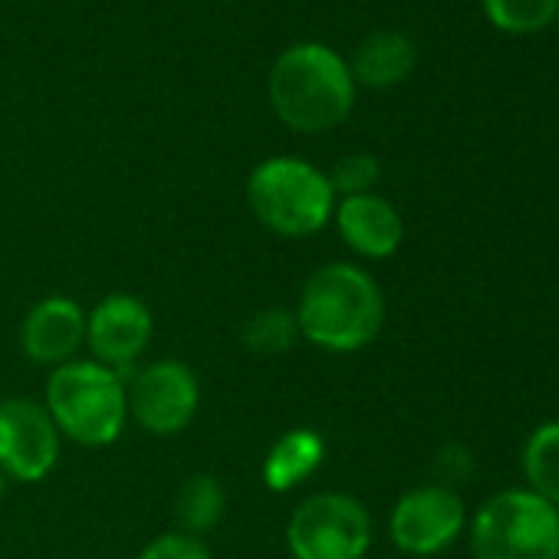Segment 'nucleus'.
Instances as JSON below:
<instances>
[{
  "label": "nucleus",
  "mask_w": 559,
  "mask_h": 559,
  "mask_svg": "<svg viewBox=\"0 0 559 559\" xmlns=\"http://www.w3.org/2000/svg\"><path fill=\"white\" fill-rule=\"evenodd\" d=\"M294 317L300 340L333 356H353L379 340L385 326V294L366 266L333 260L307 276Z\"/></svg>",
  "instance_id": "nucleus-1"
},
{
  "label": "nucleus",
  "mask_w": 559,
  "mask_h": 559,
  "mask_svg": "<svg viewBox=\"0 0 559 559\" xmlns=\"http://www.w3.org/2000/svg\"><path fill=\"white\" fill-rule=\"evenodd\" d=\"M356 90L349 60L317 40L287 47L266 76L276 119L304 135L340 129L356 106Z\"/></svg>",
  "instance_id": "nucleus-2"
},
{
  "label": "nucleus",
  "mask_w": 559,
  "mask_h": 559,
  "mask_svg": "<svg viewBox=\"0 0 559 559\" xmlns=\"http://www.w3.org/2000/svg\"><path fill=\"white\" fill-rule=\"evenodd\" d=\"M44 408L50 412L60 438L90 451L116 444L129 425L126 382L96 359H73L50 369Z\"/></svg>",
  "instance_id": "nucleus-3"
},
{
  "label": "nucleus",
  "mask_w": 559,
  "mask_h": 559,
  "mask_svg": "<svg viewBox=\"0 0 559 559\" xmlns=\"http://www.w3.org/2000/svg\"><path fill=\"white\" fill-rule=\"evenodd\" d=\"M330 175L307 158L273 155L247 175V204L253 217L276 237L307 240L320 234L336 211Z\"/></svg>",
  "instance_id": "nucleus-4"
},
{
  "label": "nucleus",
  "mask_w": 559,
  "mask_h": 559,
  "mask_svg": "<svg viewBox=\"0 0 559 559\" xmlns=\"http://www.w3.org/2000/svg\"><path fill=\"white\" fill-rule=\"evenodd\" d=\"M474 559H559V507L530 487L487 497L467 520Z\"/></svg>",
  "instance_id": "nucleus-5"
},
{
  "label": "nucleus",
  "mask_w": 559,
  "mask_h": 559,
  "mask_svg": "<svg viewBox=\"0 0 559 559\" xmlns=\"http://www.w3.org/2000/svg\"><path fill=\"white\" fill-rule=\"evenodd\" d=\"M284 539L294 559H366L372 516L359 497L320 490L294 507Z\"/></svg>",
  "instance_id": "nucleus-6"
},
{
  "label": "nucleus",
  "mask_w": 559,
  "mask_h": 559,
  "mask_svg": "<svg viewBox=\"0 0 559 559\" xmlns=\"http://www.w3.org/2000/svg\"><path fill=\"white\" fill-rule=\"evenodd\" d=\"M126 395L129 421L155 438H175L188 431L201 408V382L181 359H155L139 366L126 382Z\"/></svg>",
  "instance_id": "nucleus-7"
},
{
  "label": "nucleus",
  "mask_w": 559,
  "mask_h": 559,
  "mask_svg": "<svg viewBox=\"0 0 559 559\" xmlns=\"http://www.w3.org/2000/svg\"><path fill=\"white\" fill-rule=\"evenodd\" d=\"M63 454V438L44 408L27 395L0 399V471L17 484L47 480Z\"/></svg>",
  "instance_id": "nucleus-8"
},
{
  "label": "nucleus",
  "mask_w": 559,
  "mask_h": 559,
  "mask_svg": "<svg viewBox=\"0 0 559 559\" xmlns=\"http://www.w3.org/2000/svg\"><path fill=\"white\" fill-rule=\"evenodd\" d=\"M467 530V510L454 487L425 484L402 493L389 513V536L405 556H438Z\"/></svg>",
  "instance_id": "nucleus-9"
},
{
  "label": "nucleus",
  "mask_w": 559,
  "mask_h": 559,
  "mask_svg": "<svg viewBox=\"0 0 559 559\" xmlns=\"http://www.w3.org/2000/svg\"><path fill=\"white\" fill-rule=\"evenodd\" d=\"M155 340V317L135 294H106L93 310H86V349L90 359L112 369L129 382Z\"/></svg>",
  "instance_id": "nucleus-10"
},
{
  "label": "nucleus",
  "mask_w": 559,
  "mask_h": 559,
  "mask_svg": "<svg viewBox=\"0 0 559 559\" xmlns=\"http://www.w3.org/2000/svg\"><path fill=\"white\" fill-rule=\"evenodd\" d=\"M86 346V307L67 294H50L37 300L21 323V353L44 366L60 369L80 359Z\"/></svg>",
  "instance_id": "nucleus-11"
},
{
  "label": "nucleus",
  "mask_w": 559,
  "mask_h": 559,
  "mask_svg": "<svg viewBox=\"0 0 559 559\" xmlns=\"http://www.w3.org/2000/svg\"><path fill=\"white\" fill-rule=\"evenodd\" d=\"M333 224L346 240V247L362 260H389L399 253L405 240V221L399 207L376 191L340 198L333 211Z\"/></svg>",
  "instance_id": "nucleus-12"
},
{
  "label": "nucleus",
  "mask_w": 559,
  "mask_h": 559,
  "mask_svg": "<svg viewBox=\"0 0 559 559\" xmlns=\"http://www.w3.org/2000/svg\"><path fill=\"white\" fill-rule=\"evenodd\" d=\"M326 461V441L313 428H290L280 435L263 464H260V480L270 493H290L304 487Z\"/></svg>",
  "instance_id": "nucleus-13"
},
{
  "label": "nucleus",
  "mask_w": 559,
  "mask_h": 559,
  "mask_svg": "<svg viewBox=\"0 0 559 559\" xmlns=\"http://www.w3.org/2000/svg\"><path fill=\"white\" fill-rule=\"evenodd\" d=\"M415 63H418V50H415L408 34H402V31H376L356 47V53L349 60V70H353L356 86L392 90V86H399V83H405L412 76Z\"/></svg>",
  "instance_id": "nucleus-14"
},
{
  "label": "nucleus",
  "mask_w": 559,
  "mask_h": 559,
  "mask_svg": "<svg viewBox=\"0 0 559 559\" xmlns=\"http://www.w3.org/2000/svg\"><path fill=\"white\" fill-rule=\"evenodd\" d=\"M227 513V490L214 474H191L175 497V523L188 536L211 533Z\"/></svg>",
  "instance_id": "nucleus-15"
},
{
  "label": "nucleus",
  "mask_w": 559,
  "mask_h": 559,
  "mask_svg": "<svg viewBox=\"0 0 559 559\" xmlns=\"http://www.w3.org/2000/svg\"><path fill=\"white\" fill-rule=\"evenodd\" d=\"M520 464L526 487L559 507V421H546L526 438Z\"/></svg>",
  "instance_id": "nucleus-16"
},
{
  "label": "nucleus",
  "mask_w": 559,
  "mask_h": 559,
  "mask_svg": "<svg viewBox=\"0 0 559 559\" xmlns=\"http://www.w3.org/2000/svg\"><path fill=\"white\" fill-rule=\"evenodd\" d=\"M240 343L253 356H284L300 343V326L294 310L287 307H263L250 313L240 326Z\"/></svg>",
  "instance_id": "nucleus-17"
},
{
  "label": "nucleus",
  "mask_w": 559,
  "mask_h": 559,
  "mask_svg": "<svg viewBox=\"0 0 559 559\" xmlns=\"http://www.w3.org/2000/svg\"><path fill=\"white\" fill-rule=\"evenodd\" d=\"M484 17L500 34H539L556 24L559 0H480Z\"/></svg>",
  "instance_id": "nucleus-18"
},
{
  "label": "nucleus",
  "mask_w": 559,
  "mask_h": 559,
  "mask_svg": "<svg viewBox=\"0 0 559 559\" xmlns=\"http://www.w3.org/2000/svg\"><path fill=\"white\" fill-rule=\"evenodd\" d=\"M330 175V185L336 191V198H353V194H369L376 191L379 178H382V165L376 155L369 152H353V155H343Z\"/></svg>",
  "instance_id": "nucleus-19"
},
{
  "label": "nucleus",
  "mask_w": 559,
  "mask_h": 559,
  "mask_svg": "<svg viewBox=\"0 0 559 559\" xmlns=\"http://www.w3.org/2000/svg\"><path fill=\"white\" fill-rule=\"evenodd\" d=\"M139 559H214L207 543L201 536H188L181 530H171V533H162L155 536L142 552Z\"/></svg>",
  "instance_id": "nucleus-20"
},
{
  "label": "nucleus",
  "mask_w": 559,
  "mask_h": 559,
  "mask_svg": "<svg viewBox=\"0 0 559 559\" xmlns=\"http://www.w3.org/2000/svg\"><path fill=\"white\" fill-rule=\"evenodd\" d=\"M4 497H8V477H4V471H0V503H4Z\"/></svg>",
  "instance_id": "nucleus-21"
},
{
  "label": "nucleus",
  "mask_w": 559,
  "mask_h": 559,
  "mask_svg": "<svg viewBox=\"0 0 559 559\" xmlns=\"http://www.w3.org/2000/svg\"><path fill=\"white\" fill-rule=\"evenodd\" d=\"M556 27H559V14H556Z\"/></svg>",
  "instance_id": "nucleus-22"
}]
</instances>
